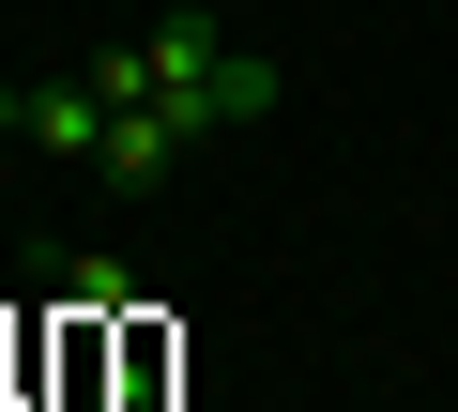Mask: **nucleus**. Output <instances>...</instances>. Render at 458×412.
<instances>
[{"mask_svg": "<svg viewBox=\"0 0 458 412\" xmlns=\"http://www.w3.org/2000/svg\"><path fill=\"white\" fill-rule=\"evenodd\" d=\"M138 107H168L183 138H229V122H260V107H276V62H260V46H229L199 0H183V16L138 31Z\"/></svg>", "mask_w": 458, "mask_h": 412, "instance_id": "f257e3e1", "label": "nucleus"}, {"mask_svg": "<svg viewBox=\"0 0 458 412\" xmlns=\"http://www.w3.org/2000/svg\"><path fill=\"white\" fill-rule=\"evenodd\" d=\"M31 153H47V168H107V92H92V77H47V92H31Z\"/></svg>", "mask_w": 458, "mask_h": 412, "instance_id": "f03ea898", "label": "nucleus"}, {"mask_svg": "<svg viewBox=\"0 0 458 412\" xmlns=\"http://www.w3.org/2000/svg\"><path fill=\"white\" fill-rule=\"evenodd\" d=\"M168 168H183V122H168V107H107V168H92V183H123V198H153Z\"/></svg>", "mask_w": 458, "mask_h": 412, "instance_id": "7ed1b4c3", "label": "nucleus"}, {"mask_svg": "<svg viewBox=\"0 0 458 412\" xmlns=\"http://www.w3.org/2000/svg\"><path fill=\"white\" fill-rule=\"evenodd\" d=\"M123 290H138V275H123V260H62V306H77V321H107V306H123Z\"/></svg>", "mask_w": 458, "mask_h": 412, "instance_id": "20e7f679", "label": "nucleus"}, {"mask_svg": "<svg viewBox=\"0 0 458 412\" xmlns=\"http://www.w3.org/2000/svg\"><path fill=\"white\" fill-rule=\"evenodd\" d=\"M0 138H31V92H16V77H0Z\"/></svg>", "mask_w": 458, "mask_h": 412, "instance_id": "39448f33", "label": "nucleus"}]
</instances>
